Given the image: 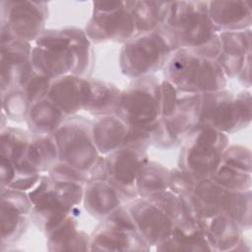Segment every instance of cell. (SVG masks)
Masks as SVG:
<instances>
[{
	"label": "cell",
	"instance_id": "5bb4252c",
	"mask_svg": "<svg viewBox=\"0 0 252 252\" xmlns=\"http://www.w3.org/2000/svg\"><path fill=\"white\" fill-rule=\"evenodd\" d=\"M146 139L129 142L114 152L103 156L106 179L130 201L138 197L136 178L142 165L149 159Z\"/></svg>",
	"mask_w": 252,
	"mask_h": 252
},
{
	"label": "cell",
	"instance_id": "8fae6325",
	"mask_svg": "<svg viewBox=\"0 0 252 252\" xmlns=\"http://www.w3.org/2000/svg\"><path fill=\"white\" fill-rule=\"evenodd\" d=\"M92 5V15L84 30L92 43L123 44L138 34L130 1H94Z\"/></svg>",
	"mask_w": 252,
	"mask_h": 252
},
{
	"label": "cell",
	"instance_id": "f546056e",
	"mask_svg": "<svg viewBox=\"0 0 252 252\" xmlns=\"http://www.w3.org/2000/svg\"><path fill=\"white\" fill-rule=\"evenodd\" d=\"M120 92L114 84L94 79L93 100L87 112L96 116L114 113Z\"/></svg>",
	"mask_w": 252,
	"mask_h": 252
},
{
	"label": "cell",
	"instance_id": "74e56055",
	"mask_svg": "<svg viewBox=\"0 0 252 252\" xmlns=\"http://www.w3.org/2000/svg\"><path fill=\"white\" fill-rule=\"evenodd\" d=\"M1 162H0V178H1V187H7L11 184V182L17 177L18 170L15 166V164L8 158L1 157Z\"/></svg>",
	"mask_w": 252,
	"mask_h": 252
},
{
	"label": "cell",
	"instance_id": "2e32d148",
	"mask_svg": "<svg viewBox=\"0 0 252 252\" xmlns=\"http://www.w3.org/2000/svg\"><path fill=\"white\" fill-rule=\"evenodd\" d=\"M32 206L27 192L1 187V249L26 231L32 220Z\"/></svg>",
	"mask_w": 252,
	"mask_h": 252
},
{
	"label": "cell",
	"instance_id": "d4e9b609",
	"mask_svg": "<svg viewBox=\"0 0 252 252\" xmlns=\"http://www.w3.org/2000/svg\"><path fill=\"white\" fill-rule=\"evenodd\" d=\"M58 162V150L52 135H32L24 163V174L48 172Z\"/></svg>",
	"mask_w": 252,
	"mask_h": 252
},
{
	"label": "cell",
	"instance_id": "1f68e13d",
	"mask_svg": "<svg viewBox=\"0 0 252 252\" xmlns=\"http://www.w3.org/2000/svg\"><path fill=\"white\" fill-rule=\"evenodd\" d=\"M2 113L13 121H26L31 102L22 88L1 94Z\"/></svg>",
	"mask_w": 252,
	"mask_h": 252
},
{
	"label": "cell",
	"instance_id": "d6a6232c",
	"mask_svg": "<svg viewBox=\"0 0 252 252\" xmlns=\"http://www.w3.org/2000/svg\"><path fill=\"white\" fill-rule=\"evenodd\" d=\"M221 163L252 172L251 152L248 148L240 145H228L223 152Z\"/></svg>",
	"mask_w": 252,
	"mask_h": 252
},
{
	"label": "cell",
	"instance_id": "ba28073f",
	"mask_svg": "<svg viewBox=\"0 0 252 252\" xmlns=\"http://www.w3.org/2000/svg\"><path fill=\"white\" fill-rule=\"evenodd\" d=\"M92 122L78 114L67 116L52 134L58 150V161L83 172L87 182L103 157L94 143Z\"/></svg>",
	"mask_w": 252,
	"mask_h": 252
},
{
	"label": "cell",
	"instance_id": "30bf717a",
	"mask_svg": "<svg viewBox=\"0 0 252 252\" xmlns=\"http://www.w3.org/2000/svg\"><path fill=\"white\" fill-rule=\"evenodd\" d=\"M172 51L159 30L139 33L122 44L119 52L120 71L131 79L154 75L163 68Z\"/></svg>",
	"mask_w": 252,
	"mask_h": 252
},
{
	"label": "cell",
	"instance_id": "6da1fadb",
	"mask_svg": "<svg viewBox=\"0 0 252 252\" xmlns=\"http://www.w3.org/2000/svg\"><path fill=\"white\" fill-rule=\"evenodd\" d=\"M92 41L84 30H45L32 49L33 71L52 80L66 75L89 77L94 62Z\"/></svg>",
	"mask_w": 252,
	"mask_h": 252
},
{
	"label": "cell",
	"instance_id": "f35d334b",
	"mask_svg": "<svg viewBox=\"0 0 252 252\" xmlns=\"http://www.w3.org/2000/svg\"><path fill=\"white\" fill-rule=\"evenodd\" d=\"M250 69H251V55L246 59L242 69L236 76L238 82L245 88L249 89L251 87V80H250Z\"/></svg>",
	"mask_w": 252,
	"mask_h": 252
},
{
	"label": "cell",
	"instance_id": "8d00e7d4",
	"mask_svg": "<svg viewBox=\"0 0 252 252\" xmlns=\"http://www.w3.org/2000/svg\"><path fill=\"white\" fill-rule=\"evenodd\" d=\"M41 175L42 174H40V173L18 174L17 177L7 187L16 189V190H20V191H25V192L30 191L39 181Z\"/></svg>",
	"mask_w": 252,
	"mask_h": 252
},
{
	"label": "cell",
	"instance_id": "8992f818",
	"mask_svg": "<svg viewBox=\"0 0 252 252\" xmlns=\"http://www.w3.org/2000/svg\"><path fill=\"white\" fill-rule=\"evenodd\" d=\"M228 136L204 124L195 126L182 140L177 167L195 181L210 178L221 163Z\"/></svg>",
	"mask_w": 252,
	"mask_h": 252
},
{
	"label": "cell",
	"instance_id": "3957f363",
	"mask_svg": "<svg viewBox=\"0 0 252 252\" xmlns=\"http://www.w3.org/2000/svg\"><path fill=\"white\" fill-rule=\"evenodd\" d=\"M162 70L163 79L183 93H215L225 90L227 85V78L217 60L193 49L172 51Z\"/></svg>",
	"mask_w": 252,
	"mask_h": 252
},
{
	"label": "cell",
	"instance_id": "603a6c76",
	"mask_svg": "<svg viewBox=\"0 0 252 252\" xmlns=\"http://www.w3.org/2000/svg\"><path fill=\"white\" fill-rule=\"evenodd\" d=\"M155 248L158 251H214L200 223L187 219L175 223L168 238Z\"/></svg>",
	"mask_w": 252,
	"mask_h": 252
},
{
	"label": "cell",
	"instance_id": "836d02e7",
	"mask_svg": "<svg viewBox=\"0 0 252 252\" xmlns=\"http://www.w3.org/2000/svg\"><path fill=\"white\" fill-rule=\"evenodd\" d=\"M52 79L33 71L27 83L22 87L31 104L47 97Z\"/></svg>",
	"mask_w": 252,
	"mask_h": 252
},
{
	"label": "cell",
	"instance_id": "f1b7e54d",
	"mask_svg": "<svg viewBox=\"0 0 252 252\" xmlns=\"http://www.w3.org/2000/svg\"><path fill=\"white\" fill-rule=\"evenodd\" d=\"M167 3L164 1H130L137 33L157 31L162 25Z\"/></svg>",
	"mask_w": 252,
	"mask_h": 252
},
{
	"label": "cell",
	"instance_id": "83f0119b",
	"mask_svg": "<svg viewBox=\"0 0 252 252\" xmlns=\"http://www.w3.org/2000/svg\"><path fill=\"white\" fill-rule=\"evenodd\" d=\"M169 171L163 164L148 159L137 174L136 190L138 197L148 198L167 190Z\"/></svg>",
	"mask_w": 252,
	"mask_h": 252
},
{
	"label": "cell",
	"instance_id": "e0dca14e",
	"mask_svg": "<svg viewBox=\"0 0 252 252\" xmlns=\"http://www.w3.org/2000/svg\"><path fill=\"white\" fill-rule=\"evenodd\" d=\"M31 42L12 40L1 43V94L22 88L33 73Z\"/></svg>",
	"mask_w": 252,
	"mask_h": 252
},
{
	"label": "cell",
	"instance_id": "e575fe53",
	"mask_svg": "<svg viewBox=\"0 0 252 252\" xmlns=\"http://www.w3.org/2000/svg\"><path fill=\"white\" fill-rule=\"evenodd\" d=\"M196 183L197 181L178 167H175L169 171L168 189L178 197H184L190 194L193 191Z\"/></svg>",
	"mask_w": 252,
	"mask_h": 252
},
{
	"label": "cell",
	"instance_id": "9c48e42d",
	"mask_svg": "<svg viewBox=\"0 0 252 252\" xmlns=\"http://www.w3.org/2000/svg\"><path fill=\"white\" fill-rule=\"evenodd\" d=\"M251 93L249 90L232 94L226 90L202 94L199 124L231 134L251 123Z\"/></svg>",
	"mask_w": 252,
	"mask_h": 252
},
{
	"label": "cell",
	"instance_id": "4316f807",
	"mask_svg": "<svg viewBox=\"0 0 252 252\" xmlns=\"http://www.w3.org/2000/svg\"><path fill=\"white\" fill-rule=\"evenodd\" d=\"M32 134L18 127L7 126L1 129V157L10 159L18 174H24V163L29 143Z\"/></svg>",
	"mask_w": 252,
	"mask_h": 252
},
{
	"label": "cell",
	"instance_id": "ac0fdd59",
	"mask_svg": "<svg viewBox=\"0 0 252 252\" xmlns=\"http://www.w3.org/2000/svg\"><path fill=\"white\" fill-rule=\"evenodd\" d=\"M220 51L217 62L225 77L234 78L251 55V29L219 32Z\"/></svg>",
	"mask_w": 252,
	"mask_h": 252
},
{
	"label": "cell",
	"instance_id": "484cf974",
	"mask_svg": "<svg viewBox=\"0 0 252 252\" xmlns=\"http://www.w3.org/2000/svg\"><path fill=\"white\" fill-rule=\"evenodd\" d=\"M67 116L47 97L30 107L26 122L29 131L35 136L52 135Z\"/></svg>",
	"mask_w": 252,
	"mask_h": 252
},
{
	"label": "cell",
	"instance_id": "7402d4cb",
	"mask_svg": "<svg viewBox=\"0 0 252 252\" xmlns=\"http://www.w3.org/2000/svg\"><path fill=\"white\" fill-rule=\"evenodd\" d=\"M131 128L114 113L97 116L92 122L94 143L101 156H106L128 144Z\"/></svg>",
	"mask_w": 252,
	"mask_h": 252
},
{
	"label": "cell",
	"instance_id": "5b68a950",
	"mask_svg": "<svg viewBox=\"0 0 252 252\" xmlns=\"http://www.w3.org/2000/svg\"><path fill=\"white\" fill-rule=\"evenodd\" d=\"M84 185L79 182H57L48 175H41L28 192L32 205L31 218L37 229L46 235L71 215L82 204Z\"/></svg>",
	"mask_w": 252,
	"mask_h": 252
},
{
	"label": "cell",
	"instance_id": "4dcf8cb0",
	"mask_svg": "<svg viewBox=\"0 0 252 252\" xmlns=\"http://www.w3.org/2000/svg\"><path fill=\"white\" fill-rule=\"evenodd\" d=\"M217 184L231 191H246L251 189V172L220 163L216 172L210 177Z\"/></svg>",
	"mask_w": 252,
	"mask_h": 252
},
{
	"label": "cell",
	"instance_id": "4fadbf2b",
	"mask_svg": "<svg viewBox=\"0 0 252 252\" xmlns=\"http://www.w3.org/2000/svg\"><path fill=\"white\" fill-rule=\"evenodd\" d=\"M135 228L126 204L113 212L91 234V251H149Z\"/></svg>",
	"mask_w": 252,
	"mask_h": 252
},
{
	"label": "cell",
	"instance_id": "d6986e66",
	"mask_svg": "<svg viewBox=\"0 0 252 252\" xmlns=\"http://www.w3.org/2000/svg\"><path fill=\"white\" fill-rule=\"evenodd\" d=\"M128 202L107 179H93L85 183L82 204L93 217L103 220Z\"/></svg>",
	"mask_w": 252,
	"mask_h": 252
},
{
	"label": "cell",
	"instance_id": "7a4b0ae2",
	"mask_svg": "<svg viewBox=\"0 0 252 252\" xmlns=\"http://www.w3.org/2000/svg\"><path fill=\"white\" fill-rule=\"evenodd\" d=\"M158 30L173 51L188 48L213 59H217L220 54V31L208 15L207 1L168 2Z\"/></svg>",
	"mask_w": 252,
	"mask_h": 252
},
{
	"label": "cell",
	"instance_id": "d590c367",
	"mask_svg": "<svg viewBox=\"0 0 252 252\" xmlns=\"http://www.w3.org/2000/svg\"><path fill=\"white\" fill-rule=\"evenodd\" d=\"M161 91V114L162 117L170 116L177 104L179 91L167 80H160Z\"/></svg>",
	"mask_w": 252,
	"mask_h": 252
},
{
	"label": "cell",
	"instance_id": "44dd1931",
	"mask_svg": "<svg viewBox=\"0 0 252 252\" xmlns=\"http://www.w3.org/2000/svg\"><path fill=\"white\" fill-rule=\"evenodd\" d=\"M208 15L220 32L251 29L252 9L243 0L207 1Z\"/></svg>",
	"mask_w": 252,
	"mask_h": 252
},
{
	"label": "cell",
	"instance_id": "52a82bcc",
	"mask_svg": "<svg viewBox=\"0 0 252 252\" xmlns=\"http://www.w3.org/2000/svg\"><path fill=\"white\" fill-rule=\"evenodd\" d=\"M114 114L130 128L148 132L162 118L160 80L155 75L133 79L121 90Z\"/></svg>",
	"mask_w": 252,
	"mask_h": 252
},
{
	"label": "cell",
	"instance_id": "cb8c5ba5",
	"mask_svg": "<svg viewBox=\"0 0 252 252\" xmlns=\"http://www.w3.org/2000/svg\"><path fill=\"white\" fill-rule=\"evenodd\" d=\"M45 236L47 238V250L49 251L90 250L91 235L79 228L78 220L73 214L69 215Z\"/></svg>",
	"mask_w": 252,
	"mask_h": 252
},
{
	"label": "cell",
	"instance_id": "7c38bea8",
	"mask_svg": "<svg viewBox=\"0 0 252 252\" xmlns=\"http://www.w3.org/2000/svg\"><path fill=\"white\" fill-rule=\"evenodd\" d=\"M48 4L43 1H1V43L35 41L45 31Z\"/></svg>",
	"mask_w": 252,
	"mask_h": 252
},
{
	"label": "cell",
	"instance_id": "277c9868",
	"mask_svg": "<svg viewBox=\"0 0 252 252\" xmlns=\"http://www.w3.org/2000/svg\"><path fill=\"white\" fill-rule=\"evenodd\" d=\"M126 208L136 230L150 248L168 238L175 223L185 219L180 198L169 189L130 200Z\"/></svg>",
	"mask_w": 252,
	"mask_h": 252
},
{
	"label": "cell",
	"instance_id": "ffe728a7",
	"mask_svg": "<svg viewBox=\"0 0 252 252\" xmlns=\"http://www.w3.org/2000/svg\"><path fill=\"white\" fill-rule=\"evenodd\" d=\"M214 251H243V230L228 216L217 214L200 222Z\"/></svg>",
	"mask_w": 252,
	"mask_h": 252
},
{
	"label": "cell",
	"instance_id": "9a60e30c",
	"mask_svg": "<svg viewBox=\"0 0 252 252\" xmlns=\"http://www.w3.org/2000/svg\"><path fill=\"white\" fill-rule=\"evenodd\" d=\"M94 79L78 75H66L52 81L49 98L66 116L88 111L94 95Z\"/></svg>",
	"mask_w": 252,
	"mask_h": 252
}]
</instances>
